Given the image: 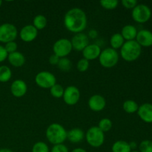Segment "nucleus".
Segmentation results:
<instances>
[{
    "mask_svg": "<svg viewBox=\"0 0 152 152\" xmlns=\"http://www.w3.org/2000/svg\"><path fill=\"white\" fill-rule=\"evenodd\" d=\"M28 91L26 83L22 80H16L12 83L10 86V92L15 97H22L25 96Z\"/></svg>",
    "mask_w": 152,
    "mask_h": 152,
    "instance_id": "ddd939ff",
    "label": "nucleus"
},
{
    "mask_svg": "<svg viewBox=\"0 0 152 152\" xmlns=\"http://www.w3.org/2000/svg\"><path fill=\"white\" fill-rule=\"evenodd\" d=\"M57 67L63 72H68L72 68V62L67 57L60 58L57 64Z\"/></svg>",
    "mask_w": 152,
    "mask_h": 152,
    "instance_id": "a878e982",
    "label": "nucleus"
},
{
    "mask_svg": "<svg viewBox=\"0 0 152 152\" xmlns=\"http://www.w3.org/2000/svg\"><path fill=\"white\" fill-rule=\"evenodd\" d=\"M17 28L10 23H4L0 25V42L7 43L13 42L17 37Z\"/></svg>",
    "mask_w": 152,
    "mask_h": 152,
    "instance_id": "423d86ee",
    "label": "nucleus"
},
{
    "mask_svg": "<svg viewBox=\"0 0 152 152\" xmlns=\"http://www.w3.org/2000/svg\"><path fill=\"white\" fill-rule=\"evenodd\" d=\"M45 134L49 142L54 145L63 144L67 139L66 130L59 123L50 124L46 130Z\"/></svg>",
    "mask_w": 152,
    "mask_h": 152,
    "instance_id": "f03ea898",
    "label": "nucleus"
},
{
    "mask_svg": "<svg viewBox=\"0 0 152 152\" xmlns=\"http://www.w3.org/2000/svg\"><path fill=\"white\" fill-rule=\"evenodd\" d=\"M125 42V39L122 35L119 33L114 34L111 36V39H110V44H111V48L117 50V49L121 48Z\"/></svg>",
    "mask_w": 152,
    "mask_h": 152,
    "instance_id": "4be33fe9",
    "label": "nucleus"
},
{
    "mask_svg": "<svg viewBox=\"0 0 152 152\" xmlns=\"http://www.w3.org/2000/svg\"><path fill=\"white\" fill-rule=\"evenodd\" d=\"M98 127L102 132H108L112 128V122L108 118H103L99 122Z\"/></svg>",
    "mask_w": 152,
    "mask_h": 152,
    "instance_id": "cd10ccee",
    "label": "nucleus"
},
{
    "mask_svg": "<svg viewBox=\"0 0 152 152\" xmlns=\"http://www.w3.org/2000/svg\"><path fill=\"white\" fill-rule=\"evenodd\" d=\"M64 91H65V89L63 88V87L61 85L55 84L54 86H52L50 88V93L53 97L61 98L63 96Z\"/></svg>",
    "mask_w": 152,
    "mask_h": 152,
    "instance_id": "bb28decb",
    "label": "nucleus"
},
{
    "mask_svg": "<svg viewBox=\"0 0 152 152\" xmlns=\"http://www.w3.org/2000/svg\"><path fill=\"white\" fill-rule=\"evenodd\" d=\"M132 16L135 22L138 23H144L151 18V10L146 4H139L133 9Z\"/></svg>",
    "mask_w": 152,
    "mask_h": 152,
    "instance_id": "0eeeda50",
    "label": "nucleus"
},
{
    "mask_svg": "<svg viewBox=\"0 0 152 152\" xmlns=\"http://www.w3.org/2000/svg\"><path fill=\"white\" fill-rule=\"evenodd\" d=\"M88 103L91 110L95 112H98L102 111L105 108L106 101L105 98L101 95L95 94L91 96Z\"/></svg>",
    "mask_w": 152,
    "mask_h": 152,
    "instance_id": "4468645a",
    "label": "nucleus"
},
{
    "mask_svg": "<svg viewBox=\"0 0 152 152\" xmlns=\"http://www.w3.org/2000/svg\"><path fill=\"white\" fill-rule=\"evenodd\" d=\"M123 110L128 114H134L137 111L139 106L135 101L129 99V100L125 101L123 105Z\"/></svg>",
    "mask_w": 152,
    "mask_h": 152,
    "instance_id": "393cba45",
    "label": "nucleus"
},
{
    "mask_svg": "<svg viewBox=\"0 0 152 152\" xmlns=\"http://www.w3.org/2000/svg\"><path fill=\"white\" fill-rule=\"evenodd\" d=\"M17 44H16V42H7L5 44V46H4V48H5L6 51L8 53H13V52L17 51Z\"/></svg>",
    "mask_w": 152,
    "mask_h": 152,
    "instance_id": "473e14b6",
    "label": "nucleus"
},
{
    "mask_svg": "<svg viewBox=\"0 0 152 152\" xmlns=\"http://www.w3.org/2000/svg\"><path fill=\"white\" fill-rule=\"evenodd\" d=\"M111 151L112 152H131L132 148L126 141L118 140L113 144Z\"/></svg>",
    "mask_w": 152,
    "mask_h": 152,
    "instance_id": "412c9836",
    "label": "nucleus"
},
{
    "mask_svg": "<svg viewBox=\"0 0 152 152\" xmlns=\"http://www.w3.org/2000/svg\"><path fill=\"white\" fill-rule=\"evenodd\" d=\"M137 114L142 121L147 123H152V104L144 103L139 106Z\"/></svg>",
    "mask_w": 152,
    "mask_h": 152,
    "instance_id": "f3484780",
    "label": "nucleus"
},
{
    "mask_svg": "<svg viewBox=\"0 0 152 152\" xmlns=\"http://www.w3.org/2000/svg\"><path fill=\"white\" fill-rule=\"evenodd\" d=\"M141 51V46L136 40L126 41L120 48V55L126 62H133L140 57Z\"/></svg>",
    "mask_w": 152,
    "mask_h": 152,
    "instance_id": "7ed1b4c3",
    "label": "nucleus"
},
{
    "mask_svg": "<svg viewBox=\"0 0 152 152\" xmlns=\"http://www.w3.org/2000/svg\"><path fill=\"white\" fill-rule=\"evenodd\" d=\"M7 56L8 53L6 51L4 47L0 45V62H4L6 59H7Z\"/></svg>",
    "mask_w": 152,
    "mask_h": 152,
    "instance_id": "c9c22d12",
    "label": "nucleus"
},
{
    "mask_svg": "<svg viewBox=\"0 0 152 152\" xmlns=\"http://www.w3.org/2000/svg\"><path fill=\"white\" fill-rule=\"evenodd\" d=\"M131 152H140V151H131Z\"/></svg>",
    "mask_w": 152,
    "mask_h": 152,
    "instance_id": "79ce46f5",
    "label": "nucleus"
},
{
    "mask_svg": "<svg viewBox=\"0 0 152 152\" xmlns=\"http://www.w3.org/2000/svg\"><path fill=\"white\" fill-rule=\"evenodd\" d=\"M120 34L126 41H132V40H134V39H136L137 30L136 27L134 25H127L123 27Z\"/></svg>",
    "mask_w": 152,
    "mask_h": 152,
    "instance_id": "aec40b11",
    "label": "nucleus"
},
{
    "mask_svg": "<svg viewBox=\"0 0 152 152\" xmlns=\"http://www.w3.org/2000/svg\"><path fill=\"white\" fill-rule=\"evenodd\" d=\"M140 152H152V141L143 140L140 142L139 145Z\"/></svg>",
    "mask_w": 152,
    "mask_h": 152,
    "instance_id": "7c9ffc66",
    "label": "nucleus"
},
{
    "mask_svg": "<svg viewBox=\"0 0 152 152\" xmlns=\"http://www.w3.org/2000/svg\"><path fill=\"white\" fill-rule=\"evenodd\" d=\"M64 102L68 105H74L80 99V91L76 86H71L67 87L64 91Z\"/></svg>",
    "mask_w": 152,
    "mask_h": 152,
    "instance_id": "9d476101",
    "label": "nucleus"
},
{
    "mask_svg": "<svg viewBox=\"0 0 152 152\" xmlns=\"http://www.w3.org/2000/svg\"><path fill=\"white\" fill-rule=\"evenodd\" d=\"M99 3L101 6L106 10H114L117 7L119 1L117 0H102Z\"/></svg>",
    "mask_w": 152,
    "mask_h": 152,
    "instance_id": "c85d7f7f",
    "label": "nucleus"
},
{
    "mask_svg": "<svg viewBox=\"0 0 152 152\" xmlns=\"http://www.w3.org/2000/svg\"><path fill=\"white\" fill-rule=\"evenodd\" d=\"M77 68L80 72H86L89 68V61L84 58L80 59L77 62Z\"/></svg>",
    "mask_w": 152,
    "mask_h": 152,
    "instance_id": "2f4dec72",
    "label": "nucleus"
},
{
    "mask_svg": "<svg viewBox=\"0 0 152 152\" xmlns=\"http://www.w3.org/2000/svg\"><path fill=\"white\" fill-rule=\"evenodd\" d=\"M71 152H87V151H86L85 149H83V148H75V149L73 150Z\"/></svg>",
    "mask_w": 152,
    "mask_h": 152,
    "instance_id": "58836bf2",
    "label": "nucleus"
},
{
    "mask_svg": "<svg viewBox=\"0 0 152 152\" xmlns=\"http://www.w3.org/2000/svg\"><path fill=\"white\" fill-rule=\"evenodd\" d=\"M7 60H8L9 63L13 65V67L19 68L25 64V57L21 52L16 51L9 53L7 56Z\"/></svg>",
    "mask_w": 152,
    "mask_h": 152,
    "instance_id": "a211bd4d",
    "label": "nucleus"
},
{
    "mask_svg": "<svg viewBox=\"0 0 152 152\" xmlns=\"http://www.w3.org/2000/svg\"><path fill=\"white\" fill-rule=\"evenodd\" d=\"M47 19L43 15H37L34 17V20H33V25L37 28V31L39 30H42L47 25Z\"/></svg>",
    "mask_w": 152,
    "mask_h": 152,
    "instance_id": "5701e85b",
    "label": "nucleus"
},
{
    "mask_svg": "<svg viewBox=\"0 0 152 152\" xmlns=\"http://www.w3.org/2000/svg\"><path fill=\"white\" fill-rule=\"evenodd\" d=\"M38 35V31L33 25L24 26L19 32V37L25 42H33Z\"/></svg>",
    "mask_w": 152,
    "mask_h": 152,
    "instance_id": "f8f14e48",
    "label": "nucleus"
},
{
    "mask_svg": "<svg viewBox=\"0 0 152 152\" xmlns=\"http://www.w3.org/2000/svg\"><path fill=\"white\" fill-rule=\"evenodd\" d=\"M97 36H98V32L96 31V30L92 29L88 32V37H90L91 38L95 39L97 37Z\"/></svg>",
    "mask_w": 152,
    "mask_h": 152,
    "instance_id": "4c0bfd02",
    "label": "nucleus"
},
{
    "mask_svg": "<svg viewBox=\"0 0 152 152\" xmlns=\"http://www.w3.org/2000/svg\"><path fill=\"white\" fill-rule=\"evenodd\" d=\"M0 152H13L10 149L8 148H1L0 149Z\"/></svg>",
    "mask_w": 152,
    "mask_h": 152,
    "instance_id": "ea45409f",
    "label": "nucleus"
},
{
    "mask_svg": "<svg viewBox=\"0 0 152 152\" xmlns=\"http://www.w3.org/2000/svg\"><path fill=\"white\" fill-rule=\"evenodd\" d=\"M101 53V48L98 45L91 44L88 45L84 50H83V55L84 59L88 61L94 60L99 58Z\"/></svg>",
    "mask_w": 152,
    "mask_h": 152,
    "instance_id": "2eb2a0df",
    "label": "nucleus"
},
{
    "mask_svg": "<svg viewBox=\"0 0 152 152\" xmlns=\"http://www.w3.org/2000/svg\"><path fill=\"white\" fill-rule=\"evenodd\" d=\"M85 137L84 132L81 129L75 128L67 132V139L72 143H79Z\"/></svg>",
    "mask_w": 152,
    "mask_h": 152,
    "instance_id": "6ab92c4d",
    "label": "nucleus"
},
{
    "mask_svg": "<svg viewBox=\"0 0 152 152\" xmlns=\"http://www.w3.org/2000/svg\"><path fill=\"white\" fill-rule=\"evenodd\" d=\"M32 152H49V148L44 142H37L33 145Z\"/></svg>",
    "mask_w": 152,
    "mask_h": 152,
    "instance_id": "c756f323",
    "label": "nucleus"
},
{
    "mask_svg": "<svg viewBox=\"0 0 152 152\" xmlns=\"http://www.w3.org/2000/svg\"><path fill=\"white\" fill-rule=\"evenodd\" d=\"M35 82L42 88H49L56 84V77L49 71H43L38 73L35 77Z\"/></svg>",
    "mask_w": 152,
    "mask_h": 152,
    "instance_id": "1a4fd4ad",
    "label": "nucleus"
},
{
    "mask_svg": "<svg viewBox=\"0 0 152 152\" xmlns=\"http://www.w3.org/2000/svg\"><path fill=\"white\" fill-rule=\"evenodd\" d=\"M73 50L71 42L68 39H60L55 42L53 46V50L55 55L59 58L66 57Z\"/></svg>",
    "mask_w": 152,
    "mask_h": 152,
    "instance_id": "6e6552de",
    "label": "nucleus"
},
{
    "mask_svg": "<svg viewBox=\"0 0 152 152\" xmlns=\"http://www.w3.org/2000/svg\"><path fill=\"white\" fill-rule=\"evenodd\" d=\"M1 4H2V1H1V0H0V7H1Z\"/></svg>",
    "mask_w": 152,
    "mask_h": 152,
    "instance_id": "a19ab883",
    "label": "nucleus"
},
{
    "mask_svg": "<svg viewBox=\"0 0 152 152\" xmlns=\"http://www.w3.org/2000/svg\"><path fill=\"white\" fill-rule=\"evenodd\" d=\"M59 59L60 58L58 57L56 55L52 54L51 56L49 57V63L52 65H57L58 62H59Z\"/></svg>",
    "mask_w": 152,
    "mask_h": 152,
    "instance_id": "e433bc0d",
    "label": "nucleus"
},
{
    "mask_svg": "<svg viewBox=\"0 0 152 152\" xmlns=\"http://www.w3.org/2000/svg\"><path fill=\"white\" fill-rule=\"evenodd\" d=\"M100 65L105 68H111L115 66L119 61V53L111 48L104 49L99 56Z\"/></svg>",
    "mask_w": 152,
    "mask_h": 152,
    "instance_id": "20e7f679",
    "label": "nucleus"
},
{
    "mask_svg": "<svg viewBox=\"0 0 152 152\" xmlns=\"http://www.w3.org/2000/svg\"><path fill=\"white\" fill-rule=\"evenodd\" d=\"M12 77V71L9 67L6 65L0 66V82L7 83Z\"/></svg>",
    "mask_w": 152,
    "mask_h": 152,
    "instance_id": "b1692460",
    "label": "nucleus"
},
{
    "mask_svg": "<svg viewBox=\"0 0 152 152\" xmlns=\"http://www.w3.org/2000/svg\"><path fill=\"white\" fill-rule=\"evenodd\" d=\"M121 3L123 7L127 9H134L137 5V1L136 0H123Z\"/></svg>",
    "mask_w": 152,
    "mask_h": 152,
    "instance_id": "72a5a7b5",
    "label": "nucleus"
},
{
    "mask_svg": "<svg viewBox=\"0 0 152 152\" xmlns=\"http://www.w3.org/2000/svg\"><path fill=\"white\" fill-rule=\"evenodd\" d=\"M87 16L82 9H70L64 16V25L68 31L74 34L83 33L87 27Z\"/></svg>",
    "mask_w": 152,
    "mask_h": 152,
    "instance_id": "f257e3e1",
    "label": "nucleus"
},
{
    "mask_svg": "<svg viewBox=\"0 0 152 152\" xmlns=\"http://www.w3.org/2000/svg\"><path fill=\"white\" fill-rule=\"evenodd\" d=\"M72 48L77 51H83L89 45L88 37L84 33L76 34L71 40Z\"/></svg>",
    "mask_w": 152,
    "mask_h": 152,
    "instance_id": "9b49d317",
    "label": "nucleus"
},
{
    "mask_svg": "<svg viewBox=\"0 0 152 152\" xmlns=\"http://www.w3.org/2000/svg\"><path fill=\"white\" fill-rule=\"evenodd\" d=\"M50 152H69L68 147L64 144H59V145H55L52 148Z\"/></svg>",
    "mask_w": 152,
    "mask_h": 152,
    "instance_id": "f704fd0d",
    "label": "nucleus"
},
{
    "mask_svg": "<svg viewBox=\"0 0 152 152\" xmlns=\"http://www.w3.org/2000/svg\"><path fill=\"white\" fill-rule=\"evenodd\" d=\"M88 143L94 148H99L105 141V134L98 126H93L88 130L85 135Z\"/></svg>",
    "mask_w": 152,
    "mask_h": 152,
    "instance_id": "39448f33",
    "label": "nucleus"
},
{
    "mask_svg": "<svg viewBox=\"0 0 152 152\" xmlns=\"http://www.w3.org/2000/svg\"><path fill=\"white\" fill-rule=\"evenodd\" d=\"M136 41L140 46L149 47L152 45V32L146 29L138 31L136 37Z\"/></svg>",
    "mask_w": 152,
    "mask_h": 152,
    "instance_id": "dca6fc26",
    "label": "nucleus"
}]
</instances>
